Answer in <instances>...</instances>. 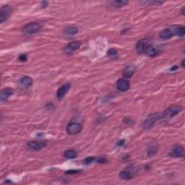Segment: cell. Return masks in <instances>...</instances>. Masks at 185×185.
Segmentation results:
<instances>
[{
    "label": "cell",
    "mask_w": 185,
    "mask_h": 185,
    "mask_svg": "<svg viewBox=\"0 0 185 185\" xmlns=\"http://www.w3.org/2000/svg\"><path fill=\"white\" fill-rule=\"evenodd\" d=\"M181 13L184 14V7H183L182 9H181Z\"/></svg>",
    "instance_id": "4dcf8cb0"
},
{
    "label": "cell",
    "mask_w": 185,
    "mask_h": 185,
    "mask_svg": "<svg viewBox=\"0 0 185 185\" xmlns=\"http://www.w3.org/2000/svg\"><path fill=\"white\" fill-rule=\"evenodd\" d=\"M150 42V40L149 38H143V39L139 40L137 43V45H136V49H137V51L139 53L145 52L146 48L148 46H150L149 45Z\"/></svg>",
    "instance_id": "52a82bcc"
},
{
    "label": "cell",
    "mask_w": 185,
    "mask_h": 185,
    "mask_svg": "<svg viewBox=\"0 0 185 185\" xmlns=\"http://www.w3.org/2000/svg\"><path fill=\"white\" fill-rule=\"evenodd\" d=\"M116 87L119 91L125 92L127 91L130 87V84H129V81H127L125 79H119L117 81L116 83Z\"/></svg>",
    "instance_id": "ba28073f"
},
{
    "label": "cell",
    "mask_w": 185,
    "mask_h": 185,
    "mask_svg": "<svg viewBox=\"0 0 185 185\" xmlns=\"http://www.w3.org/2000/svg\"><path fill=\"white\" fill-rule=\"evenodd\" d=\"M181 108L178 105L168 107L163 113H161V119H171L178 114L181 111Z\"/></svg>",
    "instance_id": "3957f363"
},
{
    "label": "cell",
    "mask_w": 185,
    "mask_h": 185,
    "mask_svg": "<svg viewBox=\"0 0 185 185\" xmlns=\"http://www.w3.org/2000/svg\"><path fill=\"white\" fill-rule=\"evenodd\" d=\"M108 55L111 58H114L115 56H116L117 55V51L114 48H111L110 50H108Z\"/></svg>",
    "instance_id": "cb8c5ba5"
},
{
    "label": "cell",
    "mask_w": 185,
    "mask_h": 185,
    "mask_svg": "<svg viewBox=\"0 0 185 185\" xmlns=\"http://www.w3.org/2000/svg\"><path fill=\"white\" fill-rule=\"evenodd\" d=\"M173 35H174L173 30H172L170 28H165L160 31V33H159V37L163 40H168L170 39Z\"/></svg>",
    "instance_id": "8fae6325"
},
{
    "label": "cell",
    "mask_w": 185,
    "mask_h": 185,
    "mask_svg": "<svg viewBox=\"0 0 185 185\" xmlns=\"http://www.w3.org/2000/svg\"><path fill=\"white\" fill-rule=\"evenodd\" d=\"M95 160V157H87V158L85 159V163H87V164H89V163H91L92 162H93L94 160Z\"/></svg>",
    "instance_id": "d4e9b609"
},
{
    "label": "cell",
    "mask_w": 185,
    "mask_h": 185,
    "mask_svg": "<svg viewBox=\"0 0 185 185\" xmlns=\"http://www.w3.org/2000/svg\"><path fill=\"white\" fill-rule=\"evenodd\" d=\"M20 84L22 86L25 87H29L32 85L33 84V79L30 78V77H27V76H25V77H22L20 80Z\"/></svg>",
    "instance_id": "9a60e30c"
},
{
    "label": "cell",
    "mask_w": 185,
    "mask_h": 185,
    "mask_svg": "<svg viewBox=\"0 0 185 185\" xmlns=\"http://www.w3.org/2000/svg\"><path fill=\"white\" fill-rule=\"evenodd\" d=\"M64 32L68 35H75L78 32V29L77 27L69 26L64 29Z\"/></svg>",
    "instance_id": "ffe728a7"
},
{
    "label": "cell",
    "mask_w": 185,
    "mask_h": 185,
    "mask_svg": "<svg viewBox=\"0 0 185 185\" xmlns=\"http://www.w3.org/2000/svg\"><path fill=\"white\" fill-rule=\"evenodd\" d=\"M173 33L178 36L183 37L184 35V27H177L173 29Z\"/></svg>",
    "instance_id": "7402d4cb"
},
{
    "label": "cell",
    "mask_w": 185,
    "mask_h": 185,
    "mask_svg": "<svg viewBox=\"0 0 185 185\" xmlns=\"http://www.w3.org/2000/svg\"><path fill=\"white\" fill-rule=\"evenodd\" d=\"M46 146V142L39 141H30L27 143V147L33 150H39Z\"/></svg>",
    "instance_id": "9c48e42d"
},
{
    "label": "cell",
    "mask_w": 185,
    "mask_h": 185,
    "mask_svg": "<svg viewBox=\"0 0 185 185\" xmlns=\"http://www.w3.org/2000/svg\"><path fill=\"white\" fill-rule=\"evenodd\" d=\"M160 119H161V113H155L149 115L147 119H145V121H144V128L145 129H150L155 124V121Z\"/></svg>",
    "instance_id": "277c9868"
},
{
    "label": "cell",
    "mask_w": 185,
    "mask_h": 185,
    "mask_svg": "<svg viewBox=\"0 0 185 185\" xmlns=\"http://www.w3.org/2000/svg\"><path fill=\"white\" fill-rule=\"evenodd\" d=\"M157 150H158V146H157L156 143L151 144L149 147L148 150H147V155L149 156H152V155H155L157 152Z\"/></svg>",
    "instance_id": "d6986e66"
},
{
    "label": "cell",
    "mask_w": 185,
    "mask_h": 185,
    "mask_svg": "<svg viewBox=\"0 0 185 185\" xmlns=\"http://www.w3.org/2000/svg\"><path fill=\"white\" fill-rule=\"evenodd\" d=\"M80 172L79 171H77V170H70V171H68L66 172V173L67 174H74V173H77Z\"/></svg>",
    "instance_id": "484cf974"
},
{
    "label": "cell",
    "mask_w": 185,
    "mask_h": 185,
    "mask_svg": "<svg viewBox=\"0 0 185 185\" xmlns=\"http://www.w3.org/2000/svg\"><path fill=\"white\" fill-rule=\"evenodd\" d=\"M12 12V8L9 5H4L0 9V22H4L7 19Z\"/></svg>",
    "instance_id": "8992f818"
},
{
    "label": "cell",
    "mask_w": 185,
    "mask_h": 185,
    "mask_svg": "<svg viewBox=\"0 0 185 185\" xmlns=\"http://www.w3.org/2000/svg\"><path fill=\"white\" fill-rule=\"evenodd\" d=\"M13 90L9 88V87L4 88V90H1V94H0V99H1V101L6 100L9 97H10L13 94Z\"/></svg>",
    "instance_id": "7c38bea8"
},
{
    "label": "cell",
    "mask_w": 185,
    "mask_h": 185,
    "mask_svg": "<svg viewBox=\"0 0 185 185\" xmlns=\"http://www.w3.org/2000/svg\"><path fill=\"white\" fill-rule=\"evenodd\" d=\"M128 4V1H124V0H119V1H114L111 2L113 7H121L125 6Z\"/></svg>",
    "instance_id": "44dd1931"
},
{
    "label": "cell",
    "mask_w": 185,
    "mask_h": 185,
    "mask_svg": "<svg viewBox=\"0 0 185 185\" xmlns=\"http://www.w3.org/2000/svg\"><path fill=\"white\" fill-rule=\"evenodd\" d=\"M184 149L183 146L177 145L174 147L173 150V155L176 157H182L184 155Z\"/></svg>",
    "instance_id": "2e32d148"
},
{
    "label": "cell",
    "mask_w": 185,
    "mask_h": 185,
    "mask_svg": "<svg viewBox=\"0 0 185 185\" xmlns=\"http://www.w3.org/2000/svg\"><path fill=\"white\" fill-rule=\"evenodd\" d=\"M69 88H70V85L69 84H65V85L61 86L56 92V97H57L58 99H62L65 96L66 94L67 93V92L69 91Z\"/></svg>",
    "instance_id": "30bf717a"
},
{
    "label": "cell",
    "mask_w": 185,
    "mask_h": 185,
    "mask_svg": "<svg viewBox=\"0 0 185 185\" xmlns=\"http://www.w3.org/2000/svg\"><path fill=\"white\" fill-rule=\"evenodd\" d=\"M41 30V26L37 22H30L22 27V32L26 35H33L38 33Z\"/></svg>",
    "instance_id": "7a4b0ae2"
},
{
    "label": "cell",
    "mask_w": 185,
    "mask_h": 185,
    "mask_svg": "<svg viewBox=\"0 0 185 185\" xmlns=\"http://www.w3.org/2000/svg\"><path fill=\"white\" fill-rule=\"evenodd\" d=\"M145 53L147 55H148L149 56H155V55H156L157 51L153 46H150H150H148L146 48Z\"/></svg>",
    "instance_id": "ac0fdd59"
},
{
    "label": "cell",
    "mask_w": 185,
    "mask_h": 185,
    "mask_svg": "<svg viewBox=\"0 0 185 185\" xmlns=\"http://www.w3.org/2000/svg\"><path fill=\"white\" fill-rule=\"evenodd\" d=\"M124 140L120 141V142H119V144H118V145H123V144H124Z\"/></svg>",
    "instance_id": "f1b7e54d"
},
{
    "label": "cell",
    "mask_w": 185,
    "mask_h": 185,
    "mask_svg": "<svg viewBox=\"0 0 185 185\" xmlns=\"http://www.w3.org/2000/svg\"><path fill=\"white\" fill-rule=\"evenodd\" d=\"M163 1H155V0H152V1H144V4H147L148 5H154V6H160L163 4Z\"/></svg>",
    "instance_id": "603a6c76"
},
{
    "label": "cell",
    "mask_w": 185,
    "mask_h": 185,
    "mask_svg": "<svg viewBox=\"0 0 185 185\" xmlns=\"http://www.w3.org/2000/svg\"><path fill=\"white\" fill-rule=\"evenodd\" d=\"M19 59H20L21 61H25L27 60V56H25V54H22L19 56Z\"/></svg>",
    "instance_id": "4316f807"
},
{
    "label": "cell",
    "mask_w": 185,
    "mask_h": 185,
    "mask_svg": "<svg viewBox=\"0 0 185 185\" xmlns=\"http://www.w3.org/2000/svg\"><path fill=\"white\" fill-rule=\"evenodd\" d=\"M82 130V125L79 123H70L66 126V132L69 134H77Z\"/></svg>",
    "instance_id": "5b68a950"
},
{
    "label": "cell",
    "mask_w": 185,
    "mask_h": 185,
    "mask_svg": "<svg viewBox=\"0 0 185 185\" xmlns=\"http://www.w3.org/2000/svg\"><path fill=\"white\" fill-rule=\"evenodd\" d=\"M137 168L134 165L131 164L126 167L125 169L121 171L119 173V177L122 179H130L137 173Z\"/></svg>",
    "instance_id": "6da1fadb"
},
{
    "label": "cell",
    "mask_w": 185,
    "mask_h": 185,
    "mask_svg": "<svg viewBox=\"0 0 185 185\" xmlns=\"http://www.w3.org/2000/svg\"><path fill=\"white\" fill-rule=\"evenodd\" d=\"M135 72V66L132 65L127 66L123 71V76L125 77H131Z\"/></svg>",
    "instance_id": "4fadbf2b"
},
{
    "label": "cell",
    "mask_w": 185,
    "mask_h": 185,
    "mask_svg": "<svg viewBox=\"0 0 185 185\" xmlns=\"http://www.w3.org/2000/svg\"><path fill=\"white\" fill-rule=\"evenodd\" d=\"M77 155V152L74 150H67L64 152V156L68 159H73L76 158Z\"/></svg>",
    "instance_id": "e0dca14e"
},
{
    "label": "cell",
    "mask_w": 185,
    "mask_h": 185,
    "mask_svg": "<svg viewBox=\"0 0 185 185\" xmlns=\"http://www.w3.org/2000/svg\"><path fill=\"white\" fill-rule=\"evenodd\" d=\"M106 159L104 158H100V159H98V161L99 162V163H104L105 161H106Z\"/></svg>",
    "instance_id": "83f0119b"
},
{
    "label": "cell",
    "mask_w": 185,
    "mask_h": 185,
    "mask_svg": "<svg viewBox=\"0 0 185 185\" xmlns=\"http://www.w3.org/2000/svg\"><path fill=\"white\" fill-rule=\"evenodd\" d=\"M80 42L79 41H72L71 43H69L66 47V50L68 52H72V51H76L79 48L80 46Z\"/></svg>",
    "instance_id": "5bb4252c"
},
{
    "label": "cell",
    "mask_w": 185,
    "mask_h": 185,
    "mask_svg": "<svg viewBox=\"0 0 185 185\" xmlns=\"http://www.w3.org/2000/svg\"><path fill=\"white\" fill-rule=\"evenodd\" d=\"M181 65H182V67H184V59H183L181 61Z\"/></svg>",
    "instance_id": "f546056e"
}]
</instances>
